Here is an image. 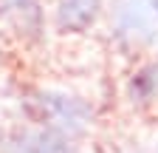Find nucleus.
Segmentation results:
<instances>
[{
	"label": "nucleus",
	"instance_id": "nucleus-1",
	"mask_svg": "<svg viewBox=\"0 0 158 153\" xmlns=\"http://www.w3.org/2000/svg\"><path fill=\"white\" fill-rule=\"evenodd\" d=\"M23 113L34 125L62 128L73 136H82L93 119V108L62 91H31L23 97Z\"/></svg>",
	"mask_w": 158,
	"mask_h": 153
},
{
	"label": "nucleus",
	"instance_id": "nucleus-4",
	"mask_svg": "<svg viewBox=\"0 0 158 153\" xmlns=\"http://www.w3.org/2000/svg\"><path fill=\"white\" fill-rule=\"evenodd\" d=\"M102 0H62L56 9L59 31H85L96 23Z\"/></svg>",
	"mask_w": 158,
	"mask_h": 153
},
{
	"label": "nucleus",
	"instance_id": "nucleus-7",
	"mask_svg": "<svg viewBox=\"0 0 158 153\" xmlns=\"http://www.w3.org/2000/svg\"><path fill=\"white\" fill-rule=\"evenodd\" d=\"M150 9H152V11L158 14V0H150Z\"/></svg>",
	"mask_w": 158,
	"mask_h": 153
},
{
	"label": "nucleus",
	"instance_id": "nucleus-3",
	"mask_svg": "<svg viewBox=\"0 0 158 153\" xmlns=\"http://www.w3.org/2000/svg\"><path fill=\"white\" fill-rule=\"evenodd\" d=\"M0 153H76V136L51 125L11 128L0 133Z\"/></svg>",
	"mask_w": 158,
	"mask_h": 153
},
{
	"label": "nucleus",
	"instance_id": "nucleus-2",
	"mask_svg": "<svg viewBox=\"0 0 158 153\" xmlns=\"http://www.w3.org/2000/svg\"><path fill=\"white\" fill-rule=\"evenodd\" d=\"M113 37L122 48H144L158 40L155 11L150 0H113Z\"/></svg>",
	"mask_w": 158,
	"mask_h": 153
},
{
	"label": "nucleus",
	"instance_id": "nucleus-6",
	"mask_svg": "<svg viewBox=\"0 0 158 153\" xmlns=\"http://www.w3.org/2000/svg\"><path fill=\"white\" fill-rule=\"evenodd\" d=\"M127 94L138 105L158 99V63H147V65L138 68L127 82Z\"/></svg>",
	"mask_w": 158,
	"mask_h": 153
},
{
	"label": "nucleus",
	"instance_id": "nucleus-5",
	"mask_svg": "<svg viewBox=\"0 0 158 153\" xmlns=\"http://www.w3.org/2000/svg\"><path fill=\"white\" fill-rule=\"evenodd\" d=\"M0 14H11L28 37H40L43 31V9L37 0H0Z\"/></svg>",
	"mask_w": 158,
	"mask_h": 153
}]
</instances>
